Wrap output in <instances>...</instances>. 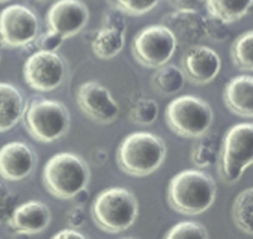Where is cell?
<instances>
[{
	"mask_svg": "<svg viewBox=\"0 0 253 239\" xmlns=\"http://www.w3.org/2000/svg\"><path fill=\"white\" fill-rule=\"evenodd\" d=\"M216 191V183L211 175L198 169H186L169 181L168 202L174 212L194 217L211 208Z\"/></svg>",
	"mask_w": 253,
	"mask_h": 239,
	"instance_id": "cell-1",
	"label": "cell"
},
{
	"mask_svg": "<svg viewBox=\"0 0 253 239\" xmlns=\"http://www.w3.org/2000/svg\"><path fill=\"white\" fill-rule=\"evenodd\" d=\"M166 151L165 141L160 137L151 132H134L121 141L116 162L128 176L146 177L163 165Z\"/></svg>",
	"mask_w": 253,
	"mask_h": 239,
	"instance_id": "cell-2",
	"label": "cell"
},
{
	"mask_svg": "<svg viewBox=\"0 0 253 239\" xmlns=\"http://www.w3.org/2000/svg\"><path fill=\"white\" fill-rule=\"evenodd\" d=\"M91 172L84 158L72 152H60L45 163L42 182L50 195L60 200H71L87 188Z\"/></svg>",
	"mask_w": 253,
	"mask_h": 239,
	"instance_id": "cell-3",
	"label": "cell"
},
{
	"mask_svg": "<svg viewBox=\"0 0 253 239\" xmlns=\"http://www.w3.org/2000/svg\"><path fill=\"white\" fill-rule=\"evenodd\" d=\"M139 215V202L130 190L113 187L102 190L91 206V217L98 229L108 233L126 231Z\"/></svg>",
	"mask_w": 253,
	"mask_h": 239,
	"instance_id": "cell-4",
	"label": "cell"
},
{
	"mask_svg": "<svg viewBox=\"0 0 253 239\" xmlns=\"http://www.w3.org/2000/svg\"><path fill=\"white\" fill-rule=\"evenodd\" d=\"M217 171L227 184H234L253 163V125L241 122L228 129L218 151Z\"/></svg>",
	"mask_w": 253,
	"mask_h": 239,
	"instance_id": "cell-5",
	"label": "cell"
},
{
	"mask_svg": "<svg viewBox=\"0 0 253 239\" xmlns=\"http://www.w3.org/2000/svg\"><path fill=\"white\" fill-rule=\"evenodd\" d=\"M22 119L30 137L42 143L61 139L71 126L67 106L54 99H33L25 106Z\"/></svg>",
	"mask_w": 253,
	"mask_h": 239,
	"instance_id": "cell-6",
	"label": "cell"
},
{
	"mask_svg": "<svg viewBox=\"0 0 253 239\" xmlns=\"http://www.w3.org/2000/svg\"><path fill=\"white\" fill-rule=\"evenodd\" d=\"M214 113L211 104L200 97L183 95L169 103L165 109L168 127L178 137L197 139L211 128Z\"/></svg>",
	"mask_w": 253,
	"mask_h": 239,
	"instance_id": "cell-7",
	"label": "cell"
},
{
	"mask_svg": "<svg viewBox=\"0 0 253 239\" xmlns=\"http://www.w3.org/2000/svg\"><path fill=\"white\" fill-rule=\"evenodd\" d=\"M172 31L163 24L148 25L134 36L131 51L137 62L146 68H158L169 63L177 49Z\"/></svg>",
	"mask_w": 253,
	"mask_h": 239,
	"instance_id": "cell-8",
	"label": "cell"
},
{
	"mask_svg": "<svg viewBox=\"0 0 253 239\" xmlns=\"http://www.w3.org/2000/svg\"><path fill=\"white\" fill-rule=\"evenodd\" d=\"M39 18L33 10L13 4L0 12V45L5 48H23L39 35Z\"/></svg>",
	"mask_w": 253,
	"mask_h": 239,
	"instance_id": "cell-9",
	"label": "cell"
},
{
	"mask_svg": "<svg viewBox=\"0 0 253 239\" xmlns=\"http://www.w3.org/2000/svg\"><path fill=\"white\" fill-rule=\"evenodd\" d=\"M66 66L56 51L37 50L25 60L23 77L25 83L40 92L54 91L62 84Z\"/></svg>",
	"mask_w": 253,
	"mask_h": 239,
	"instance_id": "cell-10",
	"label": "cell"
},
{
	"mask_svg": "<svg viewBox=\"0 0 253 239\" xmlns=\"http://www.w3.org/2000/svg\"><path fill=\"white\" fill-rule=\"evenodd\" d=\"M77 103L88 119L99 125H110L120 115V105L110 90L93 80L78 88Z\"/></svg>",
	"mask_w": 253,
	"mask_h": 239,
	"instance_id": "cell-11",
	"label": "cell"
},
{
	"mask_svg": "<svg viewBox=\"0 0 253 239\" xmlns=\"http://www.w3.org/2000/svg\"><path fill=\"white\" fill-rule=\"evenodd\" d=\"M90 12L82 0H56L45 14L48 30L70 39L78 35L86 27Z\"/></svg>",
	"mask_w": 253,
	"mask_h": 239,
	"instance_id": "cell-12",
	"label": "cell"
},
{
	"mask_svg": "<svg viewBox=\"0 0 253 239\" xmlns=\"http://www.w3.org/2000/svg\"><path fill=\"white\" fill-rule=\"evenodd\" d=\"M221 57L212 48L195 45L186 48L182 57V71L185 78L196 85L212 82L221 71Z\"/></svg>",
	"mask_w": 253,
	"mask_h": 239,
	"instance_id": "cell-13",
	"label": "cell"
},
{
	"mask_svg": "<svg viewBox=\"0 0 253 239\" xmlns=\"http://www.w3.org/2000/svg\"><path fill=\"white\" fill-rule=\"evenodd\" d=\"M165 25L176 37L177 46L189 48L206 39V17L195 8H176L163 17Z\"/></svg>",
	"mask_w": 253,
	"mask_h": 239,
	"instance_id": "cell-14",
	"label": "cell"
},
{
	"mask_svg": "<svg viewBox=\"0 0 253 239\" xmlns=\"http://www.w3.org/2000/svg\"><path fill=\"white\" fill-rule=\"evenodd\" d=\"M36 165L35 152L22 141H10L0 147V176L19 182L30 176Z\"/></svg>",
	"mask_w": 253,
	"mask_h": 239,
	"instance_id": "cell-15",
	"label": "cell"
},
{
	"mask_svg": "<svg viewBox=\"0 0 253 239\" xmlns=\"http://www.w3.org/2000/svg\"><path fill=\"white\" fill-rule=\"evenodd\" d=\"M51 213L49 207L41 201L31 200L16 206L7 224L19 235H37L49 226Z\"/></svg>",
	"mask_w": 253,
	"mask_h": 239,
	"instance_id": "cell-16",
	"label": "cell"
},
{
	"mask_svg": "<svg viewBox=\"0 0 253 239\" xmlns=\"http://www.w3.org/2000/svg\"><path fill=\"white\" fill-rule=\"evenodd\" d=\"M223 102L232 114L240 117L253 115V78L241 74L233 78L223 91Z\"/></svg>",
	"mask_w": 253,
	"mask_h": 239,
	"instance_id": "cell-17",
	"label": "cell"
},
{
	"mask_svg": "<svg viewBox=\"0 0 253 239\" xmlns=\"http://www.w3.org/2000/svg\"><path fill=\"white\" fill-rule=\"evenodd\" d=\"M24 109L22 92L12 84L0 83V133L16 127L22 120Z\"/></svg>",
	"mask_w": 253,
	"mask_h": 239,
	"instance_id": "cell-18",
	"label": "cell"
},
{
	"mask_svg": "<svg viewBox=\"0 0 253 239\" xmlns=\"http://www.w3.org/2000/svg\"><path fill=\"white\" fill-rule=\"evenodd\" d=\"M126 42V33L102 27L94 34L91 49L100 60H110L122 51Z\"/></svg>",
	"mask_w": 253,
	"mask_h": 239,
	"instance_id": "cell-19",
	"label": "cell"
},
{
	"mask_svg": "<svg viewBox=\"0 0 253 239\" xmlns=\"http://www.w3.org/2000/svg\"><path fill=\"white\" fill-rule=\"evenodd\" d=\"M253 0H206L208 16L226 24L240 21L251 10Z\"/></svg>",
	"mask_w": 253,
	"mask_h": 239,
	"instance_id": "cell-20",
	"label": "cell"
},
{
	"mask_svg": "<svg viewBox=\"0 0 253 239\" xmlns=\"http://www.w3.org/2000/svg\"><path fill=\"white\" fill-rule=\"evenodd\" d=\"M184 83H185V76L182 68L171 63L158 67L152 77L153 89L164 96L178 94L183 89Z\"/></svg>",
	"mask_w": 253,
	"mask_h": 239,
	"instance_id": "cell-21",
	"label": "cell"
},
{
	"mask_svg": "<svg viewBox=\"0 0 253 239\" xmlns=\"http://www.w3.org/2000/svg\"><path fill=\"white\" fill-rule=\"evenodd\" d=\"M234 225L245 235H253V188L241 190L232 206Z\"/></svg>",
	"mask_w": 253,
	"mask_h": 239,
	"instance_id": "cell-22",
	"label": "cell"
},
{
	"mask_svg": "<svg viewBox=\"0 0 253 239\" xmlns=\"http://www.w3.org/2000/svg\"><path fill=\"white\" fill-rule=\"evenodd\" d=\"M218 138L216 134L208 133L197 138L191 152V162L198 169H206L217 162L218 158Z\"/></svg>",
	"mask_w": 253,
	"mask_h": 239,
	"instance_id": "cell-23",
	"label": "cell"
},
{
	"mask_svg": "<svg viewBox=\"0 0 253 239\" xmlns=\"http://www.w3.org/2000/svg\"><path fill=\"white\" fill-rule=\"evenodd\" d=\"M231 57L235 67L241 71L253 70V31L249 30L234 40Z\"/></svg>",
	"mask_w": 253,
	"mask_h": 239,
	"instance_id": "cell-24",
	"label": "cell"
},
{
	"mask_svg": "<svg viewBox=\"0 0 253 239\" xmlns=\"http://www.w3.org/2000/svg\"><path fill=\"white\" fill-rule=\"evenodd\" d=\"M159 115V105L154 99L141 98L129 111V119L137 126H151Z\"/></svg>",
	"mask_w": 253,
	"mask_h": 239,
	"instance_id": "cell-25",
	"label": "cell"
},
{
	"mask_svg": "<svg viewBox=\"0 0 253 239\" xmlns=\"http://www.w3.org/2000/svg\"><path fill=\"white\" fill-rule=\"evenodd\" d=\"M160 0H108L111 7L117 8L128 16H142L151 12L159 4Z\"/></svg>",
	"mask_w": 253,
	"mask_h": 239,
	"instance_id": "cell-26",
	"label": "cell"
},
{
	"mask_svg": "<svg viewBox=\"0 0 253 239\" xmlns=\"http://www.w3.org/2000/svg\"><path fill=\"white\" fill-rule=\"evenodd\" d=\"M166 239H178V238H200L208 239L209 232L202 224L195 221H182L166 232Z\"/></svg>",
	"mask_w": 253,
	"mask_h": 239,
	"instance_id": "cell-27",
	"label": "cell"
},
{
	"mask_svg": "<svg viewBox=\"0 0 253 239\" xmlns=\"http://www.w3.org/2000/svg\"><path fill=\"white\" fill-rule=\"evenodd\" d=\"M17 195L6 184L0 182V225L7 223L8 218L12 214L17 206Z\"/></svg>",
	"mask_w": 253,
	"mask_h": 239,
	"instance_id": "cell-28",
	"label": "cell"
},
{
	"mask_svg": "<svg viewBox=\"0 0 253 239\" xmlns=\"http://www.w3.org/2000/svg\"><path fill=\"white\" fill-rule=\"evenodd\" d=\"M226 23L214 17H206V39L215 42H223L228 39L229 30Z\"/></svg>",
	"mask_w": 253,
	"mask_h": 239,
	"instance_id": "cell-29",
	"label": "cell"
},
{
	"mask_svg": "<svg viewBox=\"0 0 253 239\" xmlns=\"http://www.w3.org/2000/svg\"><path fill=\"white\" fill-rule=\"evenodd\" d=\"M103 27L126 33V23L123 13L115 7H110L109 10H106L104 16H103Z\"/></svg>",
	"mask_w": 253,
	"mask_h": 239,
	"instance_id": "cell-30",
	"label": "cell"
},
{
	"mask_svg": "<svg viewBox=\"0 0 253 239\" xmlns=\"http://www.w3.org/2000/svg\"><path fill=\"white\" fill-rule=\"evenodd\" d=\"M65 41V39L59 34L54 33V31L48 30L47 33H44L37 40V45H39L40 49L42 50H50L55 51L61 47V45Z\"/></svg>",
	"mask_w": 253,
	"mask_h": 239,
	"instance_id": "cell-31",
	"label": "cell"
},
{
	"mask_svg": "<svg viewBox=\"0 0 253 239\" xmlns=\"http://www.w3.org/2000/svg\"><path fill=\"white\" fill-rule=\"evenodd\" d=\"M67 223L73 229H79L85 223V212L80 204L74 206L67 213Z\"/></svg>",
	"mask_w": 253,
	"mask_h": 239,
	"instance_id": "cell-32",
	"label": "cell"
},
{
	"mask_svg": "<svg viewBox=\"0 0 253 239\" xmlns=\"http://www.w3.org/2000/svg\"><path fill=\"white\" fill-rule=\"evenodd\" d=\"M168 2L174 8H195V10H198V7L206 4V0H168Z\"/></svg>",
	"mask_w": 253,
	"mask_h": 239,
	"instance_id": "cell-33",
	"label": "cell"
},
{
	"mask_svg": "<svg viewBox=\"0 0 253 239\" xmlns=\"http://www.w3.org/2000/svg\"><path fill=\"white\" fill-rule=\"evenodd\" d=\"M54 239H70V238H80L84 239L86 236L84 233L79 232L77 229H73V227H70V229H63L60 230L59 232L53 235Z\"/></svg>",
	"mask_w": 253,
	"mask_h": 239,
	"instance_id": "cell-34",
	"label": "cell"
},
{
	"mask_svg": "<svg viewBox=\"0 0 253 239\" xmlns=\"http://www.w3.org/2000/svg\"><path fill=\"white\" fill-rule=\"evenodd\" d=\"M88 196H90V195H88L87 189L85 188V189H83L82 191L78 192V194L73 198L77 201L78 204H84L86 201L88 200Z\"/></svg>",
	"mask_w": 253,
	"mask_h": 239,
	"instance_id": "cell-35",
	"label": "cell"
},
{
	"mask_svg": "<svg viewBox=\"0 0 253 239\" xmlns=\"http://www.w3.org/2000/svg\"><path fill=\"white\" fill-rule=\"evenodd\" d=\"M36 1H40V2H51V1H56V0H36Z\"/></svg>",
	"mask_w": 253,
	"mask_h": 239,
	"instance_id": "cell-36",
	"label": "cell"
},
{
	"mask_svg": "<svg viewBox=\"0 0 253 239\" xmlns=\"http://www.w3.org/2000/svg\"><path fill=\"white\" fill-rule=\"evenodd\" d=\"M10 1V0H0V4H4V2H7Z\"/></svg>",
	"mask_w": 253,
	"mask_h": 239,
	"instance_id": "cell-37",
	"label": "cell"
},
{
	"mask_svg": "<svg viewBox=\"0 0 253 239\" xmlns=\"http://www.w3.org/2000/svg\"><path fill=\"white\" fill-rule=\"evenodd\" d=\"M0 60H1V57H0Z\"/></svg>",
	"mask_w": 253,
	"mask_h": 239,
	"instance_id": "cell-38",
	"label": "cell"
}]
</instances>
